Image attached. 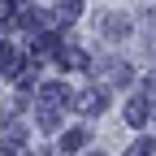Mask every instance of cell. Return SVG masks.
I'll use <instances>...</instances> for the list:
<instances>
[{
	"label": "cell",
	"mask_w": 156,
	"mask_h": 156,
	"mask_svg": "<svg viewBox=\"0 0 156 156\" xmlns=\"http://www.w3.org/2000/svg\"><path fill=\"white\" fill-rule=\"evenodd\" d=\"M126 122H130V126H143V122H147V100H130V104H126Z\"/></svg>",
	"instance_id": "cell-2"
},
{
	"label": "cell",
	"mask_w": 156,
	"mask_h": 156,
	"mask_svg": "<svg viewBox=\"0 0 156 156\" xmlns=\"http://www.w3.org/2000/svg\"><path fill=\"white\" fill-rule=\"evenodd\" d=\"M130 156H156V139H139L130 147Z\"/></svg>",
	"instance_id": "cell-8"
},
{
	"label": "cell",
	"mask_w": 156,
	"mask_h": 156,
	"mask_svg": "<svg viewBox=\"0 0 156 156\" xmlns=\"http://www.w3.org/2000/svg\"><path fill=\"white\" fill-rule=\"evenodd\" d=\"M83 139H87L83 130H69L65 139H61V147H65V152H78V147H83Z\"/></svg>",
	"instance_id": "cell-7"
},
{
	"label": "cell",
	"mask_w": 156,
	"mask_h": 156,
	"mask_svg": "<svg viewBox=\"0 0 156 156\" xmlns=\"http://www.w3.org/2000/svg\"><path fill=\"white\" fill-rule=\"evenodd\" d=\"M74 108L87 113V117H95V113L104 108V91H83V95H74Z\"/></svg>",
	"instance_id": "cell-1"
},
{
	"label": "cell",
	"mask_w": 156,
	"mask_h": 156,
	"mask_svg": "<svg viewBox=\"0 0 156 156\" xmlns=\"http://www.w3.org/2000/svg\"><path fill=\"white\" fill-rule=\"evenodd\" d=\"M91 156H104V152H91Z\"/></svg>",
	"instance_id": "cell-9"
},
{
	"label": "cell",
	"mask_w": 156,
	"mask_h": 156,
	"mask_svg": "<svg viewBox=\"0 0 156 156\" xmlns=\"http://www.w3.org/2000/svg\"><path fill=\"white\" fill-rule=\"evenodd\" d=\"M126 30H130V22H126V17H122V13H108V22H104V35H108V39H122Z\"/></svg>",
	"instance_id": "cell-3"
},
{
	"label": "cell",
	"mask_w": 156,
	"mask_h": 156,
	"mask_svg": "<svg viewBox=\"0 0 156 156\" xmlns=\"http://www.w3.org/2000/svg\"><path fill=\"white\" fill-rule=\"evenodd\" d=\"M44 104H65V83H44Z\"/></svg>",
	"instance_id": "cell-4"
},
{
	"label": "cell",
	"mask_w": 156,
	"mask_h": 156,
	"mask_svg": "<svg viewBox=\"0 0 156 156\" xmlns=\"http://www.w3.org/2000/svg\"><path fill=\"white\" fill-rule=\"evenodd\" d=\"M17 65H22V56H17L13 48H0V69H5V74H13Z\"/></svg>",
	"instance_id": "cell-5"
},
{
	"label": "cell",
	"mask_w": 156,
	"mask_h": 156,
	"mask_svg": "<svg viewBox=\"0 0 156 156\" xmlns=\"http://www.w3.org/2000/svg\"><path fill=\"white\" fill-rule=\"evenodd\" d=\"M39 126H44V130H56V126H61V117H56V108H39Z\"/></svg>",
	"instance_id": "cell-6"
}]
</instances>
